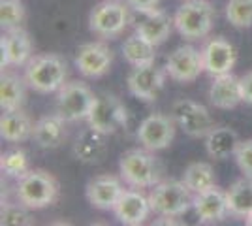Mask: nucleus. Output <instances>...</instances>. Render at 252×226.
<instances>
[{
	"mask_svg": "<svg viewBox=\"0 0 252 226\" xmlns=\"http://www.w3.org/2000/svg\"><path fill=\"white\" fill-rule=\"evenodd\" d=\"M121 177L134 189H147L160 183L162 164L149 149H130L121 155L119 161Z\"/></svg>",
	"mask_w": 252,
	"mask_h": 226,
	"instance_id": "nucleus-1",
	"label": "nucleus"
},
{
	"mask_svg": "<svg viewBox=\"0 0 252 226\" xmlns=\"http://www.w3.org/2000/svg\"><path fill=\"white\" fill-rule=\"evenodd\" d=\"M25 79L31 89L40 95L59 91L66 79V61L57 53L38 55L29 61Z\"/></svg>",
	"mask_w": 252,
	"mask_h": 226,
	"instance_id": "nucleus-2",
	"label": "nucleus"
},
{
	"mask_svg": "<svg viewBox=\"0 0 252 226\" xmlns=\"http://www.w3.org/2000/svg\"><path fill=\"white\" fill-rule=\"evenodd\" d=\"M217 11L207 0H185L173 17L177 32L187 40H201L211 32Z\"/></svg>",
	"mask_w": 252,
	"mask_h": 226,
	"instance_id": "nucleus-3",
	"label": "nucleus"
},
{
	"mask_svg": "<svg viewBox=\"0 0 252 226\" xmlns=\"http://www.w3.org/2000/svg\"><path fill=\"white\" fill-rule=\"evenodd\" d=\"M59 198V183L45 170H29L17 183V200L29 209H43Z\"/></svg>",
	"mask_w": 252,
	"mask_h": 226,
	"instance_id": "nucleus-4",
	"label": "nucleus"
},
{
	"mask_svg": "<svg viewBox=\"0 0 252 226\" xmlns=\"http://www.w3.org/2000/svg\"><path fill=\"white\" fill-rule=\"evenodd\" d=\"M192 191L185 185V181H162L153 187L149 194V202L153 211L164 219L181 217L189 211L194 204Z\"/></svg>",
	"mask_w": 252,
	"mask_h": 226,
	"instance_id": "nucleus-5",
	"label": "nucleus"
},
{
	"mask_svg": "<svg viewBox=\"0 0 252 226\" xmlns=\"http://www.w3.org/2000/svg\"><path fill=\"white\" fill-rule=\"evenodd\" d=\"M126 0H104L96 4L89 15V29L100 38L113 40L125 31L130 21Z\"/></svg>",
	"mask_w": 252,
	"mask_h": 226,
	"instance_id": "nucleus-6",
	"label": "nucleus"
},
{
	"mask_svg": "<svg viewBox=\"0 0 252 226\" xmlns=\"http://www.w3.org/2000/svg\"><path fill=\"white\" fill-rule=\"evenodd\" d=\"M96 97L89 87L81 81H72L59 89L57 97V113L66 123H75L87 119L94 106Z\"/></svg>",
	"mask_w": 252,
	"mask_h": 226,
	"instance_id": "nucleus-7",
	"label": "nucleus"
},
{
	"mask_svg": "<svg viewBox=\"0 0 252 226\" xmlns=\"http://www.w3.org/2000/svg\"><path fill=\"white\" fill-rule=\"evenodd\" d=\"M87 123L89 127L109 136V134H115L117 130L125 129L128 123V111L117 97L100 95L96 97V102L87 117Z\"/></svg>",
	"mask_w": 252,
	"mask_h": 226,
	"instance_id": "nucleus-8",
	"label": "nucleus"
},
{
	"mask_svg": "<svg viewBox=\"0 0 252 226\" xmlns=\"http://www.w3.org/2000/svg\"><path fill=\"white\" fill-rule=\"evenodd\" d=\"M171 115L190 138H205L215 129L209 109L192 100H177L171 108Z\"/></svg>",
	"mask_w": 252,
	"mask_h": 226,
	"instance_id": "nucleus-9",
	"label": "nucleus"
},
{
	"mask_svg": "<svg viewBox=\"0 0 252 226\" xmlns=\"http://www.w3.org/2000/svg\"><path fill=\"white\" fill-rule=\"evenodd\" d=\"M203 59L201 51L192 45H181L173 53H169L166 61V74L179 83H190L196 81L203 72Z\"/></svg>",
	"mask_w": 252,
	"mask_h": 226,
	"instance_id": "nucleus-10",
	"label": "nucleus"
},
{
	"mask_svg": "<svg viewBox=\"0 0 252 226\" xmlns=\"http://www.w3.org/2000/svg\"><path fill=\"white\" fill-rule=\"evenodd\" d=\"M175 138L173 121L162 113H153L137 127V140L149 151H162L171 145Z\"/></svg>",
	"mask_w": 252,
	"mask_h": 226,
	"instance_id": "nucleus-11",
	"label": "nucleus"
},
{
	"mask_svg": "<svg viewBox=\"0 0 252 226\" xmlns=\"http://www.w3.org/2000/svg\"><path fill=\"white\" fill-rule=\"evenodd\" d=\"M164 72L155 63L151 65L134 66L128 74V91L134 98L143 102H153L160 95L164 87Z\"/></svg>",
	"mask_w": 252,
	"mask_h": 226,
	"instance_id": "nucleus-12",
	"label": "nucleus"
},
{
	"mask_svg": "<svg viewBox=\"0 0 252 226\" xmlns=\"http://www.w3.org/2000/svg\"><path fill=\"white\" fill-rule=\"evenodd\" d=\"M113 63V53L104 42L85 43L77 49L75 66L85 77H102L109 72Z\"/></svg>",
	"mask_w": 252,
	"mask_h": 226,
	"instance_id": "nucleus-13",
	"label": "nucleus"
},
{
	"mask_svg": "<svg viewBox=\"0 0 252 226\" xmlns=\"http://www.w3.org/2000/svg\"><path fill=\"white\" fill-rule=\"evenodd\" d=\"M123 193H125V187L113 175L93 177L87 183V191H85L89 204L96 209H102V211L113 209L119 202V198L123 196Z\"/></svg>",
	"mask_w": 252,
	"mask_h": 226,
	"instance_id": "nucleus-14",
	"label": "nucleus"
},
{
	"mask_svg": "<svg viewBox=\"0 0 252 226\" xmlns=\"http://www.w3.org/2000/svg\"><path fill=\"white\" fill-rule=\"evenodd\" d=\"M194 211L200 219V223L209 225V223H219L222 219H226L228 211V200L226 193H222L220 189L215 185L203 193L194 194Z\"/></svg>",
	"mask_w": 252,
	"mask_h": 226,
	"instance_id": "nucleus-15",
	"label": "nucleus"
},
{
	"mask_svg": "<svg viewBox=\"0 0 252 226\" xmlns=\"http://www.w3.org/2000/svg\"><path fill=\"white\" fill-rule=\"evenodd\" d=\"M203 68L213 77L231 72L235 65V47L224 38H213L203 49H201Z\"/></svg>",
	"mask_w": 252,
	"mask_h": 226,
	"instance_id": "nucleus-16",
	"label": "nucleus"
},
{
	"mask_svg": "<svg viewBox=\"0 0 252 226\" xmlns=\"http://www.w3.org/2000/svg\"><path fill=\"white\" fill-rule=\"evenodd\" d=\"M0 51H2V68L6 66H23L29 65L32 55V42L31 36L19 29L8 31L6 36L0 40Z\"/></svg>",
	"mask_w": 252,
	"mask_h": 226,
	"instance_id": "nucleus-17",
	"label": "nucleus"
},
{
	"mask_svg": "<svg viewBox=\"0 0 252 226\" xmlns=\"http://www.w3.org/2000/svg\"><path fill=\"white\" fill-rule=\"evenodd\" d=\"M151 211H153V207L149 202V196H143L137 191H125L123 196L119 198L117 205L113 207L115 217L126 226L143 225Z\"/></svg>",
	"mask_w": 252,
	"mask_h": 226,
	"instance_id": "nucleus-18",
	"label": "nucleus"
},
{
	"mask_svg": "<svg viewBox=\"0 0 252 226\" xmlns=\"http://www.w3.org/2000/svg\"><path fill=\"white\" fill-rule=\"evenodd\" d=\"M209 102L219 109L237 108L239 102H243L239 77H235L231 72L215 75L209 89Z\"/></svg>",
	"mask_w": 252,
	"mask_h": 226,
	"instance_id": "nucleus-19",
	"label": "nucleus"
},
{
	"mask_svg": "<svg viewBox=\"0 0 252 226\" xmlns=\"http://www.w3.org/2000/svg\"><path fill=\"white\" fill-rule=\"evenodd\" d=\"M34 141L42 149H57L66 140V121L59 113L43 115L34 123Z\"/></svg>",
	"mask_w": 252,
	"mask_h": 226,
	"instance_id": "nucleus-20",
	"label": "nucleus"
},
{
	"mask_svg": "<svg viewBox=\"0 0 252 226\" xmlns=\"http://www.w3.org/2000/svg\"><path fill=\"white\" fill-rule=\"evenodd\" d=\"M105 138H107V134L93 129V127L85 129L74 143L75 159L83 164H98L107 151Z\"/></svg>",
	"mask_w": 252,
	"mask_h": 226,
	"instance_id": "nucleus-21",
	"label": "nucleus"
},
{
	"mask_svg": "<svg viewBox=\"0 0 252 226\" xmlns=\"http://www.w3.org/2000/svg\"><path fill=\"white\" fill-rule=\"evenodd\" d=\"M141 15L143 19L136 25V32L153 45H160L166 42L171 32V25H173V19L168 13L162 10H155L149 13H141Z\"/></svg>",
	"mask_w": 252,
	"mask_h": 226,
	"instance_id": "nucleus-22",
	"label": "nucleus"
},
{
	"mask_svg": "<svg viewBox=\"0 0 252 226\" xmlns=\"http://www.w3.org/2000/svg\"><path fill=\"white\" fill-rule=\"evenodd\" d=\"M34 134V123L31 117L21 111V109H11V111H4L2 119H0V136L6 141L11 143H19V141H27L32 138Z\"/></svg>",
	"mask_w": 252,
	"mask_h": 226,
	"instance_id": "nucleus-23",
	"label": "nucleus"
},
{
	"mask_svg": "<svg viewBox=\"0 0 252 226\" xmlns=\"http://www.w3.org/2000/svg\"><path fill=\"white\" fill-rule=\"evenodd\" d=\"M239 136L237 132L231 129H213L205 136V149L209 153L211 159H217V161H224V159H230L231 155H235V151L239 147Z\"/></svg>",
	"mask_w": 252,
	"mask_h": 226,
	"instance_id": "nucleus-24",
	"label": "nucleus"
},
{
	"mask_svg": "<svg viewBox=\"0 0 252 226\" xmlns=\"http://www.w3.org/2000/svg\"><path fill=\"white\" fill-rule=\"evenodd\" d=\"M226 200L230 215L245 219L252 211V177L245 175L243 179L235 181L226 193Z\"/></svg>",
	"mask_w": 252,
	"mask_h": 226,
	"instance_id": "nucleus-25",
	"label": "nucleus"
},
{
	"mask_svg": "<svg viewBox=\"0 0 252 226\" xmlns=\"http://www.w3.org/2000/svg\"><path fill=\"white\" fill-rule=\"evenodd\" d=\"M157 45L147 42L145 38H141L139 34H132L128 36L123 43V57L126 63L132 66H141V65H151L157 59Z\"/></svg>",
	"mask_w": 252,
	"mask_h": 226,
	"instance_id": "nucleus-26",
	"label": "nucleus"
},
{
	"mask_svg": "<svg viewBox=\"0 0 252 226\" xmlns=\"http://www.w3.org/2000/svg\"><path fill=\"white\" fill-rule=\"evenodd\" d=\"M25 102V83L21 77L13 74L2 75L0 81V108L2 111L21 109Z\"/></svg>",
	"mask_w": 252,
	"mask_h": 226,
	"instance_id": "nucleus-27",
	"label": "nucleus"
},
{
	"mask_svg": "<svg viewBox=\"0 0 252 226\" xmlns=\"http://www.w3.org/2000/svg\"><path fill=\"white\" fill-rule=\"evenodd\" d=\"M183 181L194 194L203 193L211 187H215V172L207 162H192L185 170Z\"/></svg>",
	"mask_w": 252,
	"mask_h": 226,
	"instance_id": "nucleus-28",
	"label": "nucleus"
},
{
	"mask_svg": "<svg viewBox=\"0 0 252 226\" xmlns=\"http://www.w3.org/2000/svg\"><path fill=\"white\" fill-rule=\"evenodd\" d=\"M226 17L235 29L252 27V0H228Z\"/></svg>",
	"mask_w": 252,
	"mask_h": 226,
	"instance_id": "nucleus-29",
	"label": "nucleus"
},
{
	"mask_svg": "<svg viewBox=\"0 0 252 226\" xmlns=\"http://www.w3.org/2000/svg\"><path fill=\"white\" fill-rule=\"evenodd\" d=\"M0 168L2 172L10 177H23L25 173L29 172V157L23 149H11L6 151L2 155V161H0Z\"/></svg>",
	"mask_w": 252,
	"mask_h": 226,
	"instance_id": "nucleus-30",
	"label": "nucleus"
},
{
	"mask_svg": "<svg viewBox=\"0 0 252 226\" xmlns=\"http://www.w3.org/2000/svg\"><path fill=\"white\" fill-rule=\"evenodd\" d=\"M25 19V6L21 0H0V25L4 31L21 27Z\"/></svg>",
	"mask_w": 252,
	"mask_h": 226,
	"instance_id": "nucleus-31",
	"label": "nucleus"
},
{
	"mask_svg": "<svg viewBox=\"0 0 252 226\" xmlns=\"http://www.w3.org/2000/svg\"><path fill=\"white\" fill-rule=\"evenodd\" d=\"M29 207L19 204H8L2 207L0 213V225L2 226H29L32 225V215L27 211Z\"/></svg>",
	"mask_w": 252,
	"mask_h": 226,
	"instance_id": "nucleus-32",
	"label": "nucleus"
},
{
	"mask_svg": "<svg viewBox=\"0 0 252 226\" xmlns=\"http://www.w3.org/2000/svg\"><path fill=\"white\" fill-rule=\"evenodd\" d=\"M235 162L247 177H252V140L241 141L235 151Z\"/></svg>",
	"mask_w": 252,
	"mask_h": 226,
	"instance_id": "nucleus-33",
	"label": "nucleus"
},
{
	"mask_svg": "<svg viewBox=\"0 0 252 226\" xmlns=\"http://www.w3.org/2000/svg\"><path fill=\"white\" fill-rule=\"evenodd\" d=\"M126 2H128V6L132 10L139 11V13H149V11L158 10L157 6L160 0H126Z\"/></svg>",
	"mask_w": 252,
	"mask_h": 226,
	"instance_id": "nucleus-34",
	"label": "nucleus"
},
{
	"mask_svg": "<svg viewBox=\"0 0 252 226\" xmlns=\"http://www.w3.org/2000/svg\"><path fill=\"white\" fill-rule=\"evenodd\" d=\"M239 83H241L243 102L252 106V72H249V74H245L243 77H239Z\"/></svg>",
	"mask_w": 252,
	"mask_h": 226,
	"instance_id": "nucleus-35",
	"label": "nucleus"
},
{
	"mask_svg": "<svg viewBox=\"0 0 252 226\" xmlns=\"http://www.w3.org/2000/svg\"><path fill=\"white\" fill-rule=\"evenodd\" d=\"M245 223H247L249 226H252V211H251V213H249L247 217H245Z\"/></svg>",
	"mask_w": 252,
	"mask_h": 226,
	"instance_id": "nucleus-36",
	"label": "nucleus"
}]
</instances>
